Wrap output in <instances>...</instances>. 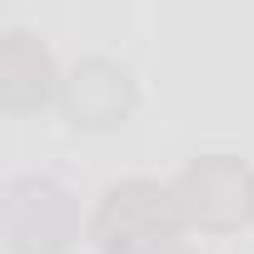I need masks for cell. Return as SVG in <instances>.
Returning <instances> with one entry per match:
<instances>
[{
  "label": "cell",
  "mask_w": 254,
  "mask_h": 254,
  "mask_svg": "<svg viewBox=\"0 0 254 254\" xmlns=\"http://www.w3.org/2000/svg\"><path fill=\"white\" fill-rule=\"evenodd\" d=\"M185 229V209L160 180H120L90 214V239L100 254H170Z\"/></svg>",
  "instance_id": "6da1fadb"
},
{
  "label": "cell",
  "mask_w": 254,
  "mask_h": 254,
  "mask_svg": "<svg viewBox=\"0 0 254 254\" xmlns=\"http://www.w3.org/2000/svg\"><path fill=\"white\" fill-rule=\"evenodd\" d=\"M60 75H55V55L40 45V35L30 30H5L0 35V105L10 115H30L45 110L50 100H60Z\"/></svg>",
  "instance_id": "5b68a950"
},
{
  "label": "cell",
  "mask_w": 254,
  "mask_h": 254,
  "mask_svg": "<svg viewBox=\"0 0 254 254\" xmlns=\"http://www.w3.org/2000/svg\"><path fill=\"white\" fill-rule=\"evenodd\" d=\"M170 190H175L190 229L234 234V229L254 224V170L244 160H234V155H199V160H190Z\"/></svg>",
  "instance_id": "3957f363"
},
{
  "label": "cell",
  "mask_w": 254,
  "mask_h": 254,
  "mask_svg": "<svg viewBox=\"0 0 254 254\" xmlns=\"http://www.w3.org/2000/svg\"><path fill=\"white\" fill-rule=\"evenodd\" d=\"M170 254H194V249H170Z\"/></svg>",
  "instance_id": "8992f818"
},
{
  "label": "cell",
  "mask_w": 254,
  "mask_h": 254,
  "mask_svg": "<svg viewBox=\"0 0 254 254\" xmlns=\"http://www.w3.org/2000/svg\"><path fill=\"white\" fill-rule=\"evenodd\" d=\"M60 110H65V120L75 125V130H110V125H120L135 110V75L120 60L90 55V60H80L65 75Z\"/></svg>",
  "instance_id": "277c9868"
},
{
  "label": "cell",
  "mask_w": 254,
  "mask_h": 254,
  "mask_svg": "<svg viewBox=\"0 0 254 254\" xmlns=\"http://www.w3.org/2000/svg\"><path fill=\"white\" fill-rule=\"evenodd\" d=\"M0 234L10 254H70L80 239V204L45 175H20L0 199Z\"/></svg>",
  "instance_id": "7a4b0ae2"
}]
</instances>
